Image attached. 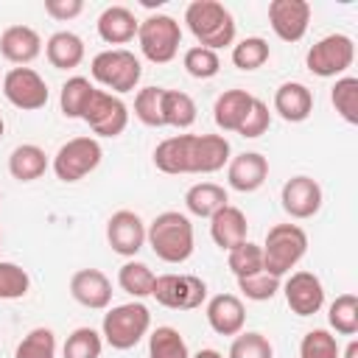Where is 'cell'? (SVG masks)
<instances>
[{"label": "cell", "instance_id": "cell-38", "mask_svg": "<svg viewBox=\"0 0 358 358\" xmlns=\"http://www.w3.org/2000/svg\"><path fill=\"white\" fill-rule=\"evenodd\" d=\"M14 358H56V336L50 327H34L22 336Z\"/></svg>", "mask_w": 358, "mask_h": 358}, {"label": "cell", "instance_id": "cell-43", "mask_svg": "<svg viewBox=\"0 0 358 358\" xmlns=\"http://www.w3.org/2000/svg\"><path fill=\"white\" fill-rule=\"evenodd\" d=\"M31 291V277L22 266L0 260V299H22Z\"/></svg>", "mask_w": 358, "mask_h": 358}, {"label": "cell", "instance_id": "cell-48", "mask_svg": "<svg viewBox=\"0 0 358 358\" xmlns=\"http://www.w3.org/2000/svg\"><path fill=\"white\" fill-rule=\"evenodd\" d=\"M344 358H358V341H355V338L347 344V350H344Z\"/></svg>", "mask_w": 358, "mask_h": 358}, {"label": "cell", "instance_id": "cell-47", "mask_svg": "<svg viewBox=\"0 0 358 358\" xmlns=\"http://www.w3.org/2000/svg\"><path fill=\"white\" fill-rule=\"evenodd\" d=\"M190 358H224L218 350H213V347H204V350H199L196 355H190Z\"/></svg>", "mask_w": 358, "mask_h": 358}, {"label": "cell", "instance_id": "cell-11", "mask_svg": "<svg viewBox=\"0 0 358 358\" xmlns=\"http://www.w3.org/2000/svg\"><path fill=\"white\" fill-rule=\"evenodd\" d=\"M0 90L6 95V101L22 112H36L48 103L50 92H48V84L45 78L34 70V67H11L3 81H0Z\"/></svg>", "mask_w": 358, "mask_h": 358}, {"label": "cell", "instance_id": "cell-21", "mask_svg": "<svg viewBox=\"0 0 358 358\" xmlns=\"http://www.w3.org/2000/svg\"><path fill=\"white\" fill-rule=\"evenodd\" d=\"M274 112L288 123H302L313 112V92L302 81H285L274 92Z\"/></svg>", "mask_w": 358, "mask_h": 358}, {"label": "cell", "instance_id": "cell-31", "mask_svg": "<svg viewBox=\"0 0 358 358\" xmlns=\"http://www.w3.org/2000/svg\"><path fill=\"white\" fill-rule=\"evenodd\" d=\"M148 358H190V350L176 327L159 324L148 336Z\"/></svg>", "mask_w": 358, "mask_h": 358}, {"label": "cell", "instance_id": "cell-41", "mask_svg": "<svg viewBox=\"0 0 358 358\" xmlns=\"http://www.w3.org/2000/svg\"><path fill=\"white\" fill-rule=\"evenodd\" d=\"M299 358H341V350H338V341L330 330L316 327V330H308L302 336Z\"/></svg>", "mask_w": 358, "mask_h": 358}, {"label": "cell", "instance_id": "cell-23", "mask_svg": "<svg viewBox=\"0 0 358 358\" xmlns=\"http://www.w3.org/2000/svg\"><path fill=\"white\" fill-rule=\"evenodd\" d=\"M246 229H249L246 215H243V210L235 207V204H224V207L210 218V238H213L215 246L224 249V252H229L232 246L243 243V241H246Z\"/></svg>", "mask_w": 358, "mask_h": 358}, {"label": "cell", "instance_id": "cell-26", "mask_svg": "<svg viewBox=\"0 0 358 358\" xmlns=\"http://www.w3.org/2000/svg\"><path fill=\"white\" fill-rule=\"evenodd\" d=\"M84 39L73 31H56L50 34V39L45 42V56L50 62V67L56 70H73L84 62Z\"/></svg>", "mask_w": 358, "mask_h": 358}, {"label": "cell", "instance_id": "cell-27", "mask_svg": "<svg viewBox=\"0 0 358 358\" xmlns=\"http://www.w3.org/2000/svg\"><path fill=\"white\" fill-rule=\"evenodd\" d=\"M224 204H229V196L215 182H196L185 193V207L196 218H213Z\"/></svg>", "mask_w": 358, "mask_h": 358}, {"label": "cell", "instance_id": "cell-49", "mask_svg": "<svg viewBox=\"0 0 358 358\" xmlns=\"http://www.w3.org/2000/svg\"><path fill=\"white\" fill-rule=\"evenodd\" d=\"M3 131H6V120H3V115H0V137H3Z\"/></svg>", "mask_w": 358, "mask_h": 358}, {"label": "cell", "instance_id": "cell-35", "mask_svg": "<svg viewBox=\"0 0 358 358\" xmlns=\"http://www.w3.org/2000/svg\"><path fill=\"white\" fill-rule=\"evenodd\" d=\"M268 56H271V48L263 36H246L232 45V64L238 70H257L268 62Z\"/></svg>", "mask_w": 358, "mask_h": 358}, {"label": "cell", "instance_id": "cell-6", "mask_svg": "<svg viewBox=\"0 0 358 358\" xmlns=\"http://www.w3.org/2000/svg\"><path fill=\"white\" fill-rule=\"evenodd\" d=\"M137 45L151 64H168L179 53L182 28L171 14H148L137 28Z\"/></svg>", "mask_w": 358, "mask_h": 358}, {"label": "cell", "instance_id": "cell-29", "mask_svg": "<svg viewBox=\"0 0 358 358\" xmlns=\"http://www.w3.org/2000/svg\"><path fill=\"white\" fill-rule=\"evenodd\" d=\"M196 101L182 90H162V126L190 129L196 123Z\"/></svg>", "mask_w": 358, "mask_h": 358}, {"label": "cell", "instance_id": "cell-42", "mask_svg": "<svg viewBox=\"0 0 358 358\" xmlns=\"http://www.w3.org/2000/svg\"><path fill=\"white\" fill-rule=\"evenodd\" d=\"M229 358H274V347L263 333H238L229 344Z\"/></svg>", "mask_w": 358, "mask_h": 358}, {"label": "cell", "instance_id": "cell-1", "mask_svg": "<svg viewBox=\"0 0 358 358\" xmlns=\"http://www.w3.org/2000/svg\"><path fill=\"white\" fill-rule=\"evenodd\" d=\"M145 243L151 246V252L162 260V263H185L190 260L193 249H196V238H193V224L185 213L179 210H165L159 213L148 227H145Z\"/></svg>", "mask_w": 358, "mask_h": 358}, {"label": "cell", "instance_id": "cell-44", "mask_svg": "<svg viewBox=\"0 0 358 358\" xmlns=\"http://www.w3.org/2000/svg\"><path fill=\"white\" fill-rule=\"evenodd\" d=\"M282 280L268 274V271H257V274H249V277H238V291L252 299V302H266L271 299L277 291H280Z\"/></svg>", "mask_w": 358, "mask_h": 358}, {"label": "cell", "instance_id": "cell-14", "mask_svg": "<svg viewBox=\"0 0 358 358\" xmlns=\"http://www.w3.org/2000/svg\"><path fill=\"white\" fill-rule=\"evenodd\" d=\"M268 25L277 34V39L299 42L310 25V3L308 0H271Z\"/></svg>", "mask_w": 358, "mask_h": 358}, {"label": "cell", "instance_id": "cell-28", "mask_svg": "<svg viewBox=\"0 0 358 358\" xmlns=\"http://www.w3.org/2000/svg\"><path fill=\"white\" fill-rule=\"evenodd\" d=\"M45 171H48V154H45V148H39L34 143L17 145L8 157V173L17 182H34V179L45 176Z\"/></svg>", "mask_w": 358, "mask_h": 358}, {"label": "cell", "instance_id": "cell-40", "mask_svg": "<svg viewBox=\"0 0 358 358\" xmlns=\"http://www.w3.org/2000/svg\"><path fill=\"white\" fill-rule=\"evenodd\" d=\"M182 64H185L187 76H193V78H199V81L213 78V76H218V70H221V59H218V53L210 50V48H201V45L187 48L185 56H182Z\"/></svg>", "mask_w": 358, "mask_h": 358}, {"label": "cell", "instance_id": "cell-8", "mask_svg": "<svg viewBox=\"0 0 358 358\" xmlns=\"http://www.w3.org/2000/svg\"><path fill=\"white\" fill-rule=\"evenodd\" d=\"M101 157H103V148H101L98 137L81 134V137H73L64 145H59L50 165H53L56 179L70 185V182H81L87 173H92L101 165Z\"/></svg>", "mask_w": 358, "mask_h": 358}, {"label": "cell", "instance_id": "cell-7", "mask_svg": "<svg viewBox=\"0 0 358 358\" xmlns=\"http://www.w3.org/2000/svg\"><path fill=\"white\" fill-rule=\"evenodd\" d=\"M355 62V42L347 34H327L308 48L305 64L319 78H341Z\"/></svg>", "mask_w": 358, "mask_h": 358}, {"label": "cell", "instance_id": "cell-17", "mask_svg": "<svg viewBox=\"0 0 358 358\" xmlns=\"http://www.w3.org/2000/svg\"><path fill=\"white\" fill-rule=\"evenodd\" d=\"M204 316H207V324L213 327V333H218V336L235 338L238 333H243V324H246V308H243L241 296H235V294L210 296Z\"/></svg>", "mask_w": 358, "mask_h": 358}, {"label": "cell", "instance_id": "cell-5", "mask_svg": "<svg viewBox=\"0 0 358 358\" xmlns=\"http://www.w3.org/2000/svg\"><path fill=\"white\" fill-rule=\"evenodd\" d=\"M90 73H92V78L101 87H106V92L123 95V92H131L140 84L143 64H140V59L131 50H126V48H109V50H101V53L92 56Z\"/></svg>", "mask_w": 358, "mask_h": 358}, {"label": "cell", "instance_id": "cell-39", "mask_svg": "<svg viewBox=\"0 0 358 358\" xmlns=\"http://www.w3.org/2000/svg\"><path fill=\"white\" fill-rule=\"evenodd\" d=\"M162 90L165 87H143L134 95V117L143 126L162 129Z\"/></svg>", "mask_w": 358, "mask_h": 358}, {"label": "cell", "instance_id": "cell-9", "mask_svg": "<svg viewBox=\"0 0 358 358\" xmlns=\"http://www.w3.org/2000/svg\"><path fill=\"white\" fill-rule=\"evenodd\" d=\"M81 120L98 137H117L129 126V106L123 103L120 95H112L106 90H92L81 112Z\"/></svg>", "mask_w": 358, "mask_h": 358}, {"label": "cell", "instance_id": "cell-16", "mask_svg": "<svg viewBox=\"0 0 358 358\" xmlns=\"http://www.w3.org/2000/svg\"><path fill=\"white\" fill-rule=\"evenodd\" d=\"M70 296L90 310H106L112 302V280L101 268H78L70 277Z\"/></svg>", "mask_w": 358, "mask_h": 358}, {"label": "cell", "instance_id": "cell-34", "mask_svg": "<svg viewBox=\"0 0 358 358\" xmlns=\"http://www.w3.org/2000/svg\"><path fill=\"white\" fill-rule=\"evenodd\" d=\"M327 322L338 336H355L358 333V296L338 294L327 308Z\"/></svg>", "mask_w": 358, "mask_h": 358}, {"label": "cell", "instance_id": "cell-36", "mask_svg": "<svg viewBox=\"0 0 358 358\" xmlns=\"http://www.w3.org/2000/svg\"><path fill=\"white\" fill-rule=\"evenodd\" d=\"M227 266H229V271L235 274V280L263 271V249H260V243L243 241V243L232 246V249L227 252Z\"/></svg>", "mask_w": 358, "mask_h": 358}, {"label": "cell", "instance_id": "cell-19", "mask_svg": "<svg viewBox=\"0 0 358 358\" xmlns=\"http://www.w3.org/2000/svg\"><path fill=\"white\" fill-rule=\"evenodd\" d=\"M193 140H196V134H173V137H165L154 148V165H157V171H162L168 176L193 173Z\"/></svg>", "mask_w": 358, "mask_h": 358}, {"label": "cell", "instance_id": "cell-33", "mask_svg": "<svg viewBox=\"0 0 358 358\" xmlns=\"http://www.w3.org/2000/svg\"><path fill=\"white\" fill-rule=\"evenodd\" d=\"M330 103H333V109L338 112L341 120L355 126L358 123V78L355 76L336 78V84L330 90Z\"/></svg>", "mask_w": 358, "mask_h": 358}, {"label": "cell", "instance_id": "cell-20", "mask_svg": "<svg viewBox=\"0 0 358 358\" xmlns=\"http://www.w3.org/2000/svg\"><path fill=\"white\" fill-rule=\"evenodd\" d=\"M0 53L17 67H28L42 53V36L31 25H11L0 36Z\"/></svg>", "mask_w": 358, "mask_h": 358}, {"label": "cell", "instance_id": "cell-45", "mask_svg": "<svg viewBox=\"0 0 358 358\" xmlns=\"http://www.w3.org/2000/svg\"><path fill=\"white\" fill-rule=\"evenodd\" d=\"M268 126H271L268 103H263L260 98H255L252 106H249V112H246V117H243V123H241V129H238L235 134H241V137H246V140H255V137L266 134Z\"/></svg>", "mask_w": 358, "mask_h": 358}, {"label": "cell", "instance_id": "cell-15", "mask_svg": "<svg viewBox=\"0 0 358 358\" xmlns=\"http://www.w3.org/2000/svg\"><path fill=\"white\" fill-rule=\"evenodd\" d=\"M280 288L285 294L291 313L296 316H313L324 305V285L313 271H291V277Z\"/></svg>", "mask_w": 358, "mask_h": 358}, {"label": "cell", "instance_id": "cell-22", "mask_svg": "<svg viewBox=\"0 0 358 358\" xmlns=\"http://www.w3.org/2000/svg\"><path fill=\"white\" fill-rule=\"evenodd\" d=\"M95 28H98V36L106 45H126V42H131L137 36L140 20L126 6H109V8L101 11Z\"/></svg>", "mask_w": 358, "mask_h": 358}, {"label": "cell", "instance_id": "cell-50", "mask_svg": "<svg viewBox=\"0 0 358 358\" xmlns=\"http://www.w3.org/2000/svg\"><path fill=\"white\" fill-rule=\"evenodd\" d=\"M0 241H3V235H0Z\"/></svg>", "mask_w": 358, "mask_h": 358}, {"label": "cell", "instance_id": "cell-46", "mask_svg": "<svg viewBox=\"0 0 358 358\" xmlns=\"http://www.w3.org/2000/svg\"><path fill=\"white\" fill-rule=\"evenodd\" d=\"M81 11H84V3L81 0H45V14L53 17V20H59V22L76 20Z\"/></svg>", "mask_w": 358, "mask_h": 358}, {"label": "cell", "instance_id": "cell-2", "mask_svg": "<svg viewBox=\"0 0 358 358\" xmlns=\"http://www.w3.org/2000/svg\"><path fill=\"white\" fill-rule=\"evenodd\" d=\"M185 22L196 42L215 53L235 42V17L218 0H193L185 8Z\"/></svg>", "mask_w": 358, "mask_h": 358}, {"label": "cell", "instance_id": "cell-4", "mask_svg": "<svg viewBox=\"0 0 358 358\" xmlns=\"http://www.w3.org/2000/svg\"><path fill=\"white\" fill-rule=\"evenodd\" d=\"M260 249H263V271L282 280L305 257L308 235L299 224H274L266 232V241Z\"/></svg>", "mask_w": 358, "mask_h": 358}, {"label": "cell", "instance_id": "cell-10", "mask_svg": "<svg viewBox=\"0 0 358 358\" xmlns=\"http://www.w3.org/2000/svg\"><path fill=\"white\" fill-rule=\"evenodd\" d=\"M151 296L171 310H196L207 302V282L196 274H159Z\"/></svg>", "mask_w": 358, "mask_h": 358}, {"label": "cell", "instance_id": "cell-25", "mask_svg": "<svg viewBox=\"0 0 358 358\" xmlns=\"http://www.w3.org/2000/svg\"><path fill=\"white\" fill-rule=\"evenodd\" d=\"M255 95L249 90H224L218 98H215V106H213V120L221 131H238L249 106H252Z\"/></svg>", "mask_w": 358, "mask_h": 358}, {"label": "cell", "instance_id": "cell-37", "mask_svg": "<svg viewBox=\"0 0 358 358\" xmlns=\"http://www.w3.org/2000/svg\"><path fill=\"white\" fill-rule=\"evenodd\" d=\"M101 350H103V336L92 327H76L64 347H62V355L64 358H101Z\"/></svg>", "mask_w": 358, "mask_h": 358}, {"label": "cell", "instance_id": "cell-32", "mask_svg": "<svg viewBox=\"0 0 358 358\" xmlns=\"http://www.w3.org/2000/svg\"><path fill=\"white\" fill-rule=\"evenodd\" d=\"M95 87L90 84V78L84 76H70L62 90H59V106H62V115L70 117V120H81V112L87 106V98Z\"/></svg>", "mask_w": 358, "mask_h": 358}, {"label": "cell", "instance_id": "cell-18", "mask_svg": "<svg viewBox=\"0 0 358 358\" xmlns=\"http://www.w3.org/2000/svg\"><path fill=\"white\" fill-rule=\"evenodd\" d=\"M268 176V159L257 151H243L227 162V182L238 193H255Z\"/></svg>", "mask_w": 358, "mask_h": 358}, {"label": "cell", "instance_id": "cell-12", "mask_svg": "<svg viewBox=\"0 0 358 358\" xmlns=\"http://www.w3.org/2000/svg\"><path fill=\"white\" fill-rule=\"evenodd\" d=\"M322 201H324V193H322V185L313 179V176H291L282 190H280V204L282 210L296 218V221H305V218H313L319 210H322Z\"/></svg>", "mask_w": 358, "mask_h": 358}, {"label": "cell", "instance_id": "cell-30", "mask_svg": "<svg viewBox=\"0 0 358 358\" xmlns=\"http://www.w3.org/2000/svg\"><path fill=\"white\" fill-rule=\"evenodd\" d=\"M154 280H157V274H154L145 263H140V260H126V263L120 266V271H117V285H120V291H126V294L134 296V299L151 296Z\"/></svg>", "mask_w": 358, "mask_h": 358}, {"label": "cell", "instance_id": "cell-24", "mask_svg": "<svg viewBox=\"0 0 358 358\" xmlns=\"http://www.w3.org/2000/svg\"><path fill=\"white\" fill-rule=\"evenodd\" d=\"M232 159L229 140L224 134H196L193 140V173H215Z\"/></svg>", "mask_w": 358, "mask_h": 358}, {"label": "cell", "instance_id": "cell-3", "mask_svg": "<svg viewBox=\"0 0 358 358\" xmlns=\"http://www.w3.org/2000/svg\"><path fill=\"white\" fill-rule=\"evenodd\" d=\"M148 330H151V310L140 299L109 308L101 322V336L112 350L137 347L148 336Z\"/></svg>", "mask_w": 358, "mask_h": 358}, {"label": "cell", "instance_id": "cell-13", "mask_svg": "<svg viewBox=\"0 0 358 358\" xmlns=\"http://www.w3.org/2000/svg\"><path fill=\"white\" fill-rule=\"evenodd\" d=\"M106 243L120 257H134L145 246V224L134 210H117L106 221Z\"/></svg>", "mask_w": 358, "mask_h": 358}]
</instances>
